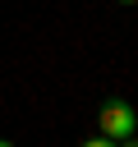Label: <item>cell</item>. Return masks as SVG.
Instances as JSON below:
<instances>
[{
  "instance_id": "obj_1",
  "label": "cell",
  "mask_w": 138,
  "mask_h": 147,
  "mask_svg": "<svg viewBox=\"0 0 138 147\" xmlns=\"http://www.w3.org/2000/svg\"><path fill=\"white\" fill-rule=\"evenodd\" d=\"M97 124H101V133H106V138L124 142V138H133L138 115H133V106H129V101H106V106H101V115H97Z\"/></svg>"
},
{
  "instance_id": "obj_2",
  "label": "cell",
  "mask_w": 138,
  "mask_h": 147,
  "mask_svg": "<svg viewBox=\"0 0 138 147\" xmlns=\"http://www.w3.org/2000/svg\"><path fill=\"white\" fill-rule=\"evenodd\" d=\"M83 147H120V142H115V138H106V133H101V138H87V142H83Z\"/></svg>"
},
{
  "instance_id": "obj_3",
  "label": "cell",
  "mask_w": 138,
  "mask_h": 147,
  "mask_svg": "<svg viewBox=\"0 0 138 147\" xmlns=\"http://www.w3.org/2000/svg\"><path fill=\"white\" fill-rule=\"evenodd\" d=\"M124 147H138V142H133V138H124Z\"/></svg>"
},
{
  "instance_id": "obj_4",
  "label": "cell",
  "mask_w": 138,
  "mask_h": 147,
  "mask_svg": "<svg viewBox=\"0 0 138 147\" xmlns=\"http://www.w3.org/2000/svg\"><path fill=\"white\" fill-rule=\"evenodd\" d=\"M0 147H14V142H5V138H0Z\"/></svg>"
},
{
  "instance_id": "obj_5",
  "label": "cell",
  "mask_w": 138,
  "mask_h": 147,
  "mask_svg": "<svg viewBox=\"0 0 138 147\" xmlns=\"http://www.w3.org/2000/svg\"><path fill=\"white\" fill-rule=\"evenodd\" d=\"M120 5H138V0H120Z\"/></svg>"
}]
</instances>
